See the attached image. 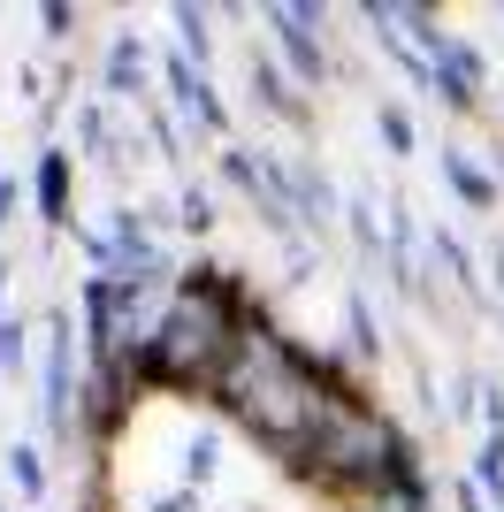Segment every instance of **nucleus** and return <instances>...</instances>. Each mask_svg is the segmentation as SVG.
<instances>
[{
    "label": "nucleus",
    "mask_w": 504,
    "mask_h": 512,
    "mask_svg": "<svg viewBox=\"0 0 504 512\" xmlns=\"http://www.w3.org/2000/svg\"><path fill=\"white\" fill-rule=\"evenodd\" d=\"M443 169H451V184H459V199H474V207H489L497 199V184H489V169L474 161L466 146H443Z\"/></svg>",
    "instance_id": "f257e3e1"
},
{
    "label": "nucleus",
    "mask_w": 504,
    "mask_h": 512,
    "mask_svg": "<svg viewBox=\"0 0 504 512\" xmlns=\"http://www.w3.org/2000/svg\"><path fill=\"white\" fill-rule=\"evenodd\" d=\"M39 207L54 214V222L69 214V161H62V153H46V161H39Z\"/></svg>",
    "instance_id": "f03ea898"
},
{
    "label": "nucleus",
    "mask_w": 504,
    "mask_h": 512,
    "mask_svg": "<svg viewBox=\"0 0 504 512\" xmlns=\"http://www.w3.org/2000/svg\"><path fill=\"white\" fill-rule=\"evenodd\" d=\"M107 85H146V46L138 39H115V54H107Z\"/></svg>",
    "instance_id": "7ed1b4c3"
},
{
    "label": "nucleus",
    "mask_w": 504,
    "mask_h": 512,
    "mask_svg": "<svg viewBox=\"0 0 504 512\" xmlns=\"http://www.w3.org/2000/svg\"><path fill=\"white\" fill-rule=\"evenodd\" d=\"M8 467H16L23 497H39V451H31V444H16V451H8Z\"/></svg>",
    "instance_id": "20e7f679"
},
{
    "label": "nucleus",
    "mask_w": 504,
    "mask_h": 512,
    "mask_svg": "<svg viewBox=\"0 0 504 512\" xmlns=\"http://www.w3.org/2000/svg\"><path fill=\"white\" fill-rule=\"evenodd\" d=\"M382 138H390V146H413V123H405V107H382Z\"/></svg>",
    "instance_id": "39448f33"
}]
</instances>
